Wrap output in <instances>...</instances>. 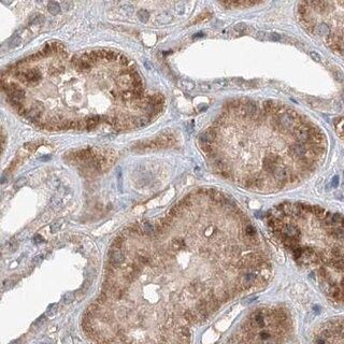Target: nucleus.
<instances>
[{
    "label": "nucleus",
    "instance_id": "21",
    "mask_svg": "<svg viewBox=\"0 0 344 344\" xmlns=\"http://www.w3.org/2000/svg\"><path fill=\"white\" fill-rule=\"evenodd\" d=\"M121 97L123 100H125V101L135 100V96H133V92H132V90H125V92L122 93Z\"/></svg>",
    "mask_w": 344,
    "mask_h": 344
},
{
    "label": "nucleus",
    "instance_id": "14",
    "mask_svg": "<svg viewBox=\"0 0 344 344\" xmlns=\"http://www.w3.org/2000/svg\"><path fill=\"white\" fill-rule=\"evenodd\" d=\"M172 21V15L170 13H161L160 15H158L157 17V23L158 24H168Z\"/></svg>",
    "mask_w": 344,
    "mask_h": 344
},
{
    "label": "nucleus",
    "instance_id": "9",
    "mask_svg": "<svg viewBox=\"0 0 344 344\" xmlns=\"http://www.w3.org/2000/svg\"><path fill=\"white\" fill-rule=\"evenodd\" d=\"M149 100L153 106H164V103H165V97L162 94H155V95L149 97Z\"/></svg>",
    "mask_w": 344,
    "mask_h": 344
},
{
    "label": "nucleus",
    "instance_id": "2",
    "mask_svg": "<svg viewBox=\"0 0 344 344\" xmlns=\"http://www.w3.org/2000/svg\"><path fill=\"white\" fill-rule=\"evenodd\" d=\"M302 15L310 19L309 33L322 38L330 50L344 56V1L304 2Z\"/></svg>",
    "mask_w": 344,
    "mask_h": 344
},
{
    "label": "nucleus",
    "instance_id": "36",
    "mask_svg": "<svg viewBox=\"0 0 344 344\" xmlns=\"http://www.w3.org/2000/svg\"><path fill=\"white\" fill-rule=\"evenodd\" d=\"M42 260H43V255H38V256H36L32 259V264L38 265V264H40Z\"/></svg>",
    "mask_w": 344,
    "mask_h": 344
},
{
    "label": "nucleus",
    "instance_id": "37",
    "mask_svg": "<svg viewBox=\"0 0 344 344\" xmlns=\"http://www.w3.org/2000/svg\"><path fill=\"white\" fill-rule=\"evenodd\" d=\"M184 3H178V6H176V12L179 13V14H183L184 13Z\"/></svg>",
    "mask_w": 344,
    "mask_h": 344
},
{
    "label": "nucleus",
    "instance_id": "27",
    "mask_svg": "<svg viewBox=\"0 0 344 344\" xmlns=\"http://www.w3.org/2000/svg\"><path fill=\"white\" fill-rule=\"evenodd\" d=\"M268 36H269V32H265V31H258V32L255 35V37H256L258 40H261V41L268 40Z\"/></svg>",
    "mask_w": 344,
    "mask_h": 344
},
{
    "label": "nucleus",
    "instance_id": "19",
    "mask_svg": "<svg viewBox=\"0 0 344 344\" xmlns=\"http://www.w3.org/2000/svg\"><path fill=\"white\" fill-rule=\"evenodd\" d=\"M74 299H75V294H74L73 292H69V293H67L65 296L62 297V301H64V303L65 304L71 303Z\"/></svg>",
    "mask_w": 344,
    "mask_h": 344
},
{
    "label": "nucleus",
    "instance_id": "40",
    "mask_svg": "<svg viewBox=\"0 0 344 344\" xmlns=\"http://www.w3.org/2000/svg\"><path fill=\"white\" fill-rule=\"evenodd\" d=\"M111 94L113 95L114 98H117V97H118L120 95H122V94H120V93H117L116 90H111Z\"/></svg>",
    "mask_w": 344,
    "mask_h": 344
},
{
    "label": "nucleus",
    "instance_id": "6",
    "mask_svg": "<svg viewBox=\"0 0 344 344\" xmlns=\"http://www.w3.org/2000/svg\"><path fill=\"white\" fill-rule=\"evenodd\" d=\"M124 260H125V255L121 249H115V251L112 252V254H111L110 256V264L115 269L120 267L124 262Z\"/></svg>",
    "mask_w": 344,
    "mask_h": 344
},
{
    "label": "nucleus",
    "instance_id": "18",
    "mask_svg": "<svg viewBox=\"0 0 344 344\" xmlns=\"http://www.w3.org/2000/svg\"><path fill=\"white\" fill-rule=\"evenodd\" d=\"M138 19H140V22L146 23L147 21L150 19V13H149V11L143 10V9L139 10V11H138Z\"/></svg>",
    "mask_w": 344,
    "mask_h": 344
},
{
    "label": "nucleus",
    "instance_id": "17",
    "mask_svg": "<svg viewBox=\"0 0 344 344\" xmlns=\"http://www.w3.org/2000/svg\"><path fill=\"white\" fill-rule=\"evenodd\" d=\"M181 87L184 88L185 90H193L195 88V83L191 80H181L180 82Z\"/></svg>",
    "mask_w": 344,
    "mask_h": 344
},
{
    "label": "nucleus",
    "instance_id": "24",
    "mask_svg": "<svg viewBox=\"0 0 344 344\" xmlns=\"http://www.w3.org/2000/svg\"><path fill=\"white\" fill-rule=\"evenodd\" d=\"M268 40L269 41H274V42H278V41L282 40V37L281 35H278L276 32H269V36H268Z\"/></svg>",
    "mask_w": 344,
    "mask_h": 344
},
{
    "label": "nucleus",
    "instance_id": "11",
    "mask_svg": "<svg viewBox=\"0 0 344 344\" xmlns=\"http://www.w3.org/2000/svg\"><path fill=\"white\" fill-rule=\"evenodd\" d=\"M121 54L116 51H111V50H106L104 52V59L106 61H113V60H116V59L120 58Z\"/></svg>",
    "mask_w": 344,
    "mask_h": 344
},
{
    "label": "nucleus",
    "instance_id": "20",
    "mask_svg": "<svg viewBox=\"0 0 344 344\" xmlns=\"http://www.w3.org/2000/svg\"><path fill=\"white\" fill-rule=\"evenodd\" d=\"M58 310V304L57 303H52L48 305V310H46V315L48 316H54L56 314V312Z\"/></svg>",
    "mask_w": 344,
    "mask_h": 344
},
{
    "label": "nucleus",
    "instance_id": "29",
    "mask_svg": "<svg viewBox=\"0 0 344 344\" xmlns=\"http://www.w3.org/2000/svg\"><path fill=\"white\" fill-rule=\"evenodd\" d=\"M209 16H211V14H210V13H204V14L199 15L197 19H195V21H193V23H191V24H197V23H200L201 21H204V19H209Z\"/></svg>",
    "mask_w": 344,
    "mask_h": 344
},
{
    "label": "nucleus",
    "instance_id": "4",
    "mask_svg": "<svg viewBox=\"0 0 344 344\" xmlns=\"http://www.w3.org/2000/svg\"><path fill=\"white\" fill-rule=\"evenodd\" d=\"M14 77H16L22 83L28 85V86H33L37 85L42 79V74L37 68L28 70H21L19 69L14 73Z\"/></svg>",
    "mask_w": 344,
    "mask_h": 344
},
{
    "label": "nucleus",
    "instance_id": "31",
    "mask_svg": "<svg viewBox=\"0 0 344 344\" xmlns=\"http://www.w3.org/2000/svg\"><path fill=\"white\" fill-rule=\"evenodd\" d=\"M60 7H61V9H64V10L68 11V10H70V9H72V7H73V3H72V2H69V1H64V2H61Z\"/></svg>",
    "mask_w": 344,
    "mask_h": 344
},
{
    "label": "nucleus",
    "instance_id": "30",
    "mask_svg": "<svg viewBox=\"0 0 344 344\" xmlns=\"http://www.w3.org/2000/svg\"><path fill=\"white\" fill-rule=\"evenodd\" d=\"M60 227H61V222H56V223L52 224L51 226V232H57V231L60 229Z\"/></svg>",
    "mask_w": 344,
    "mask_h": 344
},
{
    "label": "nucleus",
    "instance_id": "43",
    "mask_svg": "<svg viewBox=\"0 0 344 344\" xmlns=\"http://www.w3.org/2000/svg\"><path fill=\"white\" fill-rule=\"evenodd\" d=\"M48 159H50V156H48V157H41L40 158V160H48Z\"/></svg>",
    "mask_w": 344,
    "mask_h": 344
},
{
    "label": "nucleus",
    "instance_id": "22",
    "mask_svg": "<svg viewBox=\"0 0 344 344\" xmlns=\"http://www.w3.org/2000/svg\"><path fill=\"white\" fill-rule=\"evenodd\" d=\"M121 9L127 15H130V14H132V12H133V9H135V8H133V6L130 3H123L121 6Z\"/></svg>",
    "mask_w": 344,
    "mask_h": 344
},
{
    "label": "nucleus",
    "instance_id": "34",
    "mask_svg": "<svg viewBox=\"0 0 344 344\" xmlns=\"http://www.w3.org/2000/svg\"><path fill=\"white\" fill-rule=\"evenodd\" d=\"M33 243L35 244H40V243H42V242H44V239L41 237L40 234H36L35 237H33Z\"/></svg>",
    "mask_w": 344,
    "mask_h": 344
},
{
    "label": "nucleus",
    "instance_id": "12",
    "mask_svg": "<svg viewBox=\"0 0 344 344\" xmlns=\"http://www.w3.org/2000/svg\"><path fill=\"white\" fill-rule=\"evenodd\" d=\"M60 9H61V7H60V4H59L58 2H55V1H51V2H48V12H50L51 14H53V15L59 14V13H60Z\"/></svg>",
    "mask_w": 344,
    "mask_h": 344
},
{
    "label": "nucleus",
    "instance_id": "41",
    "mask_svg": "<svg viewBox=\"0 0 344 344\" xmlns=\"http://www.w3.org/2000/svg\"><path fill=\"white\" fill-rule=\"evenodd\" d=\"M203 36H204V35H203L202 32H199V33H196V35H195L193 38H194V39H196V38H201V37H203Z\"/></svg>",
    "mask_w": 344,
    "mask_h": 344
},
{
    "label": "nucleus",
    "instance_id": "26",
    "mask_svg": "<svg viewBox=\"0 0 344 344\" xmlns=\"http://www.w3.org/2000/svg\"><path fill=\"white\" fill-rule=\"evenodd\" d=\"M14 285H15V282L13 281V280H7V281H4L3 285H2V289H3V290L11 289Z\"/></svg>",
    "mask_w": 344,
    "mask_h": 344
},
{
    "label": "nucleus",
    "instance_id": "3",
    "mask_svg": "<svg viewBox=\"0 0 344 344\" xmlns=\"http://www.w3.org/2000/svg\"><path fill=\"white\" fill-rule=\"evenodd\" d=\"M313 344H344V317L323 323L314 333Z\"/></svg>",
    "mask_w": 344,
    "mask_h": 344
},
{
    "label": "nucleus",
    "instance_id": "7",
    "mask_svg": "<svg viewBox=\"0 0 344 344\" xmlns=\"http://www.w3.org/2000/svg\"><path fill=\"white\" fill-rule=\"evenodd\" d=\"M86 123V128L88 130H93L95 129L97 126L99 125V123L101 122V116L98 115V114H95V115H89V116H86L83 118Z\"/></svg>",
    "mask_w": 344,
    "mask_h": 344
},
{
    "label": "nucleus",
    "instance_id": "32",
    "mask_svg": "<svg viewBox=\"0 0 344 344\" xmlns=\"http://www.w3.org/2000/svg\"><path fill=\"white\" fill-rule=\"evenodd\" d=\"M200 89L203 92H210V90H212V85L211 83H202L200 84Z\"/></svg>",
    "mask_w": 344,
    "mask_h": 344
},
{
    "label": "nucleus",
    "instance_id": "5",
    "mask_svg": "<svg viewBox=\"0 0 344 344\" xmlns=\"http://www.w3.org/2000/svg\"><path fill=\"white\" fill-rule=\"evenodd\" d=\"M25 98H26V93L24 89H22V88H19V90L14 92L13 94H11V95H8V99H9L10 103L12 104V106L21 104L22 101Z\"/></svg>",
    "mask_w": 344,
    "mask_h": 344
},
{
    "label": "nucleus",
    "instance_id": "23",
    "mask_svg": "<svg viewBox=\"0 0 344 344\" xmlns=\"http://www.w3.org/2000/svg\"><path fill=\"white\" fill-rule=\"evenodd\" d=\"M45 21V19H44L43 15L41 14H38L37 17H31L30 19V24H35V25H40V24H42V23Z\"/></svg>",
    "mask_w": 344,
    "mask_h": 344
},
{
    "label": "nucleus",
    "instance_id": "8",
    "mask_svg": "<svg viewBox=\"0 0 344 344\" xmlns=\"http://www.w3.org/2000/svg\"><path fill=\"white\" fill-rule=\"evenodd\" d=\"M64 72H65V66L59 61L53 62L48 67V73L52 74V75H58V74H61Z\"/></svg>",
    "mask_w": 344,
    "mask_h": 344
},
{
    "label": "nucleus",
    "instance_id": "16",
    "mask_svg": "<svg viewBox=\"0 0 344 344\" xmlns=\"http://www.w3.org/2000/svg\"><path fill=\"white\" fill-rule=\"evenodd\" d=\"M334 125H336V129H337L338 135L344 139V118L337 120V121L334 122Z\"/></svg>",
    "mask_w": 344,
    "mask_h": 344
},
{
    "label": "nucleus",
    "instance_id": "39",
    "mask_svg": "<svg viewBox=\"0 0 344 344\" xmlns=\"http://www.w3.org/2000/svg\"><path fill=\"white\" fill-rule=\"evenodd\" d=\"M144 66H145V68H146L147 70H152L153 69V66H152V65H151V62L150 61H144Z\"/></svg>",
    "mask_w": 344,
    "mask_h": 344
},
{
    "label": "nucleus",
    "instance_id": "33",
    "mask_svg": "<svg viewBox=\"0 0 344 344\" xmlns=\"http://www.w3.org/2000/svg\"><path fill=\"white\" fill-rule=\"evenodd\" d=\"M118 60H120V62H121V65H123V66H128L129 62H130V60H129L127 57L125 55H121L120 56V58H118Z\"/></svg>",
    "mask_w": 344,
    "mask_h": 344
},
{
    "label": "nucleus",
    "instance_id": "25",
    "mask_svg": "<svg viewBox=\"0 0 344 344\" xmlns=\"http://www.w3.org/2000/svg\"><path fill=\"white\" fill-rule=\"evenodd\" d=\"M21 41H22L21 40V38L17 37V36H15V37L12 38L11 41L9 42V48H15V46H17V45L21 43Z\"/></svg>",
    "mask_w": 344,
    "mask_h": 344
},
{
    "label": "nucleus",
    "instance_id": "38",
    "mask_svg": "<svg viewBox=\"0 0 344 344\" xmlns=\"http://www.w3.org/2000/svg\"><path fill=\"white\" fill-rule=\"evenodd\" d=\"M311 57L314 60H316V61H321V57H319L318 54H316V53H314V52H311Z\"/></svg>",
    "mask_w": 344,
    "mask_h": 344
},
{
    "label": "nucleus",
    "instance_id": "13",
    "mask_svg": "<svg viewBox=\"0 0 344 344\" xmlns=\"http://www.w3.org/2000/svg\"><path fill=\"white\" fill-rule=\"evenodd\" d=\"M124 242H125V238L124 236H118V237H116V238L114 239L113 242H112V249H113V251H115V249H121L122 247H123V245H124Z\"/></svg>",
    "mask_w": 344,
    "mask_h": 344
},
{
    "label": "nucleus",
    "instance_id": "42",
    "mask_svg": "<svg viewBox=\"0 0 344 344\" xmlns=\"http://www.w3.org/2000/svg\"><path fill=\"white\" fill-rule=\"evenodd\" d=\"M11 344H21V340H16V341H13Z\"/></svg>",
    "mask_w": 344,
    "mask_h": 344
},
{
    "label": "nucleus",
    "instance_id": "10",
    "mask_svg": "<svg viewBox=\"0 0 344 344\" xmlns=\"http://www.w3.org/2000/svg\"><path fill=\"white\" fill-rule=\"evenodd\" d=\"M116 83L121 86H132V77L130 74L128 75H121L116 80Z\"/></svg>",
    "mask_w": 344,
    "mask_h": 344
},
{
    "label": "nucleus",
    "instance_id": "35",
    "mask_svg": "<svg viewBox=\"0 0 344 344\" xmlns=\"http://www.w3.org/2000/svg\"><path fill=\"white\" fill-rule=\"evenodd\" d=\"M45 322V316H44V315H42V316H41V317H39V318L37 319V321H36V322H35V324H33V325L35 326H40V325H42V324H43V323Z\"/></svg>",
    "mask_w": 344,
    "mask_h": 344
},
{
    "label": "nucleus",
    "instance_id": "15",
    "mask_svg": "<svg viewBox=\"0 0 344 344\" xmlns=\"http://www.w3.org/2000/svg\"><path fill=\"white\" fill-rule=\"evenodd\" d=\"M228 82L227 80H217L215 82L211 83L212 85V90H217V89H220V88H225L228 86Z\"/></svg>",
    "mask_w": 344,
    "mask_h": 344
},
{
    "label": "nucleus",
    "instance_id": "28",
    "mask_svg": "<svg viewBox=\"0 0 344 344\" xmlns=\"http://www.w3.org/2000/svg\"><path fill=\"white\" fill-rule=\"evenodd\" d=\"M26 184H27V179L26 178H21V179H19L15 182L14 187L15 188H21V187L25 186Z\"/></svg>",
    "mask_w": 344,
    "mask_h": 344
},
{
    "label": "nucleus",
    "instance_id": "1",
    "mask_svg": "<svg viewBox=\"0 0 344 344\" xmlns=\"http://www.w3.org/2000/svg\"><path fill=\"white\" fill-rule=\"evenodd\" d=\"M267 224L326 296L344 303V215L318 205L285 202L268 212Z\"/></svg>",
    "mask_w": 344,
    "mask_h": 344
}]
</instances>
